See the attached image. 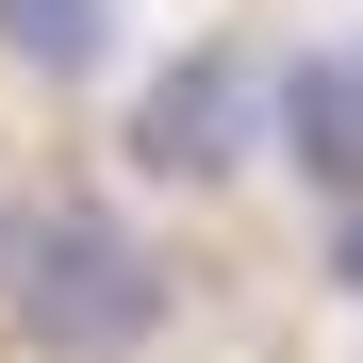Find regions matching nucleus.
Wrapping results in <instances>:
<instances>
[{
    "label": "nucleus",
    "instance_id": "nucleus-2",
    "mask_svg": "<svg viewBox=\"0 0 363 363\" xmlns=\"http://www.w3.org/2000/svg\"><path fill=\"white\" fill-rule=\"evenodd\" d=\"M281 133V67H248V50H182V67L133 83V165L149 182H231Z\"/></svg>",
    "mask_w": 363,
    "mask_h": 363
},
{
    "label": "nucleus",
    "instance_id": "nucleus-6",
    "mask_svg": "<svg viewBox=\"0 0 363 363\" xmlns=\"http://www.w3.org/2000/svg\"><path fill=\"white\" fill-rule=\"evenodd\" d=\"M17 248H33V231H17V199H0V281H17Z\"/></svg>",
    "mask_w": 363,
    "mask_h": 363
},
{
    "label": "nucleus",
    "instance_id": "nucleus-3",
    "mask_svg": "<svg viewBox=\"0 0 363 363\" xmlns=\"http://www.w3.org/2000/svg\"><path fill=\"white\" fill-rule=\"evenodd\" d=\"M281 133H297V165H314L330 199H363V50H314V67H281Z\"/></svg>",
    "mask_w": 363,
    "mask_h": 363
},
{
    "label": "nucleus",
    "instance_id": "nucleus-1",
    "mask_svg": "<svg viewBox=\"0 0 363 363\" xmlns=\"http://www.w3.org/2000/svg\"><path fill=\"white\" fill-rule=\"evenodd\" d=\"M17 330L50 347V363H133L149 330H165V248L133 215H33V248H17Z\"/></svg>",
    "mask_w": 363,
    "mask_h": 363
},
{
    "label": "nucleus",
    "instance_id": "nucleus-4",
    "mask_svg": "<svg viewBox=\"0 0 363 363\" xmlns=\"http://www.w3.org/2000/svg\"><path fill=\"white\" fill-rule=\"evenodd\" d=\"M0 50L50 83H99V50H116V0H0Z\"/></svg>",
    "mask_w": 363,
    "mask_h": 363
},
{
    "label": "nucleus",
    "instance_id": "nucleus-5",
    "mask_svg": "<svg viewBox=\"0 0 363 363\" xmlns=\"http://www.w3.org/2000/svg\"><path fill=\"white\" fill-rule=\"evenodd\" d=\"M330 281L363 297V199H330Z\"/></svg>",
    "mask_w": 363,
    "mask_h": 363
}]
</instances>
